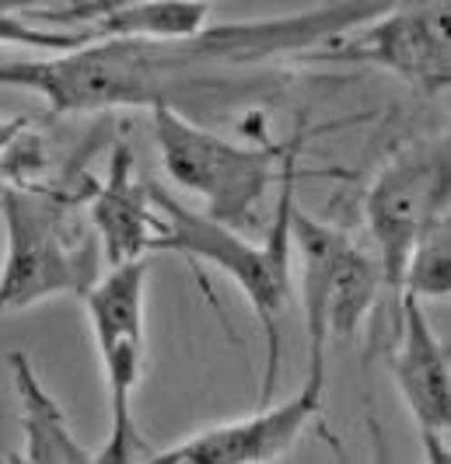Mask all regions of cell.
<instances>
[{
    "label": "cell",
    "instance_id": "9a60e30c",
    "mask_svg": "<svg viewBox=\"0 0 451 464\" xmlns=\"http://www.w3.org/2000/svg\"><path fill=\"white\" fill-rule=\"evenodd\" d=\"M141 443L143 440L137 433V422H130V426H113L109 422V437L92 454V464H141L137 461Z\"/></svg>",
    "mask_w": 451,
    "mask_h": 464
},
{
    "label": "cell",
    "instance_id": "5bb4252c",
    "mask_svg": "<svg viewBox=\"0 0 451 464\" xmlns=\"http://www.w3.org/2000/svg\"><path fill=\"white\" fill-rule=\"evenodd\" d=\"M451 286V241L448 224H437L434 231L417 245V252L409 256L403 276V294L417 301H445ZM399 294V297H403Z\"/></svg>",
    "mask_w": 451,
    "mask_h": 464
},
{
    "label": "cell",
    "instance_id": "8992f818",
    "mask_svg": "<svg viewBox=\"0 0 451 464\" xmlns=\"http://www.w3.org/2000/svg\"><path fill=\"white\" fill-rule=\"evenodd\" d=\"M290 256H298L301 266L309 346L329 349V339H354L371 304L385 290L375 252H368L347 231L294 207Z\"/></svg>",
    "mask_w": 451,
    "mask_h": 464
},
{
    "label": "cell",
    "instance_id": "6da1fadb",
    "mask_svg": "<svg viewBox=\"0 0 451 464\" xmlns=\"http://www.w3.org/2000/svg\"><path fill=\"white\" fill-rule=\"evenodd\" d=\"M388 4H315L260 22L207 24L192 39L143 43L98 39L46 60L0 63V88L32 92L53 112L102 109H179L182 98L211 92L217 81L311 56L333 39L375 22Z\"/></svg>",
    "mask_w": 451,
    "mask_h": 464
},
{
    "label": "cell",
    "instance_id": "277c9868",
    "mask_svg": "<svg viewBox=\"0 0 451 464\" xmlns=\"http://www.w3.org/2000/svg\"><path fill=\"white\" fill-rule=\"evenodd\" d=\"M0 217L7 256L0 266V314L22 311L56 294H88L98 273V252L67 224L56 192L0 182Z\"/></svg>",
    "mask_w": 451,
    "mask_h": 464
},
{
    "label": "cell",
    "instance_id": "7c38bea8",
    "mask_svg": "<svg viewBox=\"0 0 451 464\" xmlns=\"http://www.w3.org/2000/svg\"><path fill=\"white\" fill-rule=\"evenodd\" d=\"M11 381L22 405V433H25V461L28 464H92L84 443L74 437L71 419L64 405L49 395L39 371L25 353H11Z\"/></svg>",
    "mask_w": 451,
    "mask_h": 464
},
{
    "label": "cell",
    "instance_id": "2e32d148",
    "mask_svg": "<svg viewBox=\"0 0 451 464\" xmlns=\"http://www.w3.org/2000/svg\"><path fill=\"white\" fill-rule=\"evenodd\" d=\"M424 443V464H451L448 433H420Z\"/></svg>",
    "mask_w": 451,
    "mask_h": 464
},
{
    "label": "cell",
    "instance_id": "30bf717a",
    "mask_svg": "<svg viewBox=\"0 0 451 464\" xmlns=\"http://www.w3.org/2000/svg\"><path fill=\"white\" fill-rule=\"evenodd\" d=\"M396 307H399V339L388 360V373L417 422V433H448V346L434 332L427 311L417 297L403 294Z\"/></svg>",
    "mask_w": 451,
    "mask_h": 464
},
{
    "label": "cell",
    "instance_id": "ba28073f",
    "mask_svg": "<svg viewBox=\"0 0 451 464\" xmlns=\"http://www.w3.org/2000/svg\"><path fill=\"white\" fill-rule=\"evenodd\" d=\"M329 349L309 346V373L301 388L280 405H262L256 416L207 426L186 440L143 458L141 464H270L284 458L309 430V422L322 412Z\"/></svg>",
    "mask_w": 451,
    "mask_h": 464
},
{
    "label": "cell",
    "instance_id": "5b68a950",
    "mask_svg": "<svg viewBox=\"0 0 451 464\" xmlns=\"http://www.w3.org/2000/svg\"><path fill=\"white\" fill-rule=\"evenodd\" d=\"M448 143H417L378 171L364 196V220L371 231V252L378 258L381 286L392 301L403 294L409 256L437 224H448Z\"/></svg>",
    "mask_w": 451,
    "mask_h": 464
},
{
    "label": "cell",
    "instance_id": "52a82bcc",
    "mask_svg": "<svg viewBox=\"0 0 451 464\" xmlns=\"http://www.w3.org/2000/svg\"><path fill=\"white\" fill-rule=\"evenodd\" d=\"M448 4H399L385 7L375 22L326 43L311 60L322 63H371L424 94H445L451 84Z\"/></svg>",
    "mask_w": 451,
    "mask_h": 464
},
{
    "label": "cell",
    "instance_id": "4fadbf2b",
    "mask_svg": "<svg viewBox=\"0 0 451 464\" xmlns=\"http://www.w3.org/2000/svg\"><path fill=\"white\" fill-rule=\"evenodd\" d=\"M88 43H98L92 32H71L56 24L35 22L25 4H0V46L4 49H28V53H71Z\"/></svg>",
    "mask_w": 451,
    "mask_h": 464
},
{
    "label": "cell",
    "instance_id": "8fae6325",
    "mask_svg": "<svg viewBox=\"0 0 451 464\" xmlns=\"http://www.w3.org/2000/svg\"><path fill=\"white\" fill-rule=\"evenodd\" d=\"M92 227L102 256L113 266L141 262L147 248H154L158 217L151 207V182L137 175V161L130 143H119L109 161V179L92 196Z\"/></svg>",
    "mask_w": 451,
    "mask_h": 464
},
{
    "label": "cell",
    "instance_id": "ac0fdd59",
    "mask_svg": "<svg viewBox=\"0 0 451 464\" xmlns=\"http://www.w3.org/2000/svg\"><path fill=\"white\" fill-rule=\"evenodd\" d=\"M4 461H7V464H28V461H25V458H22V454H7Z\"/></svg>",
    "mask_w": 451,
    "mask_h": 464
},
{
    "label": "cell",
    "instance_id": "e0dca14e",
    "mask_svg": "<svg viewBox=\"0 0 451 464\" xmlns=\"http://www.w3.org/2000/svg\"><path fill=\"white\" fill-rule=\"evenodd\" d=\"M368 430H371V450H375V464H392L388 458V443H385V433H381L378 419L368 416Z\"/></svg>",
    "mask_w": 451,
    "mask_h": 464
},
{
    "label": "cell",
    "instance_id": "9c48e42d",
    "mask_svg": "<svg viewBox=\"0 0 451 464\" xmlns=\"http://www.w3.org/2000/svg\"><path fill=\"white\" fill-rule=\"evenodd\" d=\"M143 294L147 258L113 266L84 294V311L109 392V422H133V395L143 371Z\"/></svg>",
    "mask_w": 451,
    "mask_h": 464
},
{
    "label": "cell",
    "instance_id": "7a4b0ae2",
    "mask_svg": "<svg viewBox=\"0 0 451 464\" xmlns=\"http://www.w3.org/2000/svg\"><path fill=\"white\" fill-rule=\"evenodd\" d=\"M298 147L301 137L284 147L280 158V199H277V217L262 241H252L245 234L221 227L200 209L179 203L168 196L162 186H151V207L158 217L154 231V248H165L175 256L196 258L221 269L235 283L252 304L256 318L266 332V377H262V405H270L273 388H277V363H280V314L290 301V213H294V182H298Z\"/></svg>",
    "mask_w": 451,
    "mask_h": 464
},
{
    "label": "cell",
    "instance_id": "3957f363",
    "mask_svg": "<svg viewBox=\"0 0 451 464\" xmlns=\"http://www.w3.org/2000/svg\"><path fill=\"white\" fill-rule=\"evenodd\" d=\"M162 168L182 192L203 199V217L221 227L245 231L260 220L262 199L280 175L284 147H245L192 122L175 109H151Z\"/></svg>",
    "mask_w": 451,
    "mask_h": 464
}]
</instances>
